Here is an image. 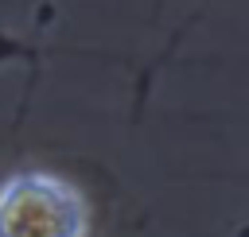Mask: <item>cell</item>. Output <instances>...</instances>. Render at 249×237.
Wrapping results in <instances>:
<instances>
[{
	"instance_id": "obj_1",
	"label": "cell",
	"mask_w": 249,
	"mask_h": 237,
	"mask_svg": "<svg viewBox=\"0 0 249 237\" xmlns=\"http://www.w3.org/2000/svg\"><path fill=\"white\" fill-rule=\"evenodd\" d=\"M0 237H89V206L47 167L12 171L0 183Z\"/></svg>"
}]
</instances>
